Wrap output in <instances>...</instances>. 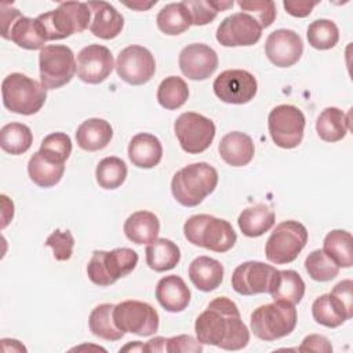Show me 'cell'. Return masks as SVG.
<instances>
[{"mask_svg": "<svg viewBox=\"0 0 353 353\" xmlns=\"http://www.w3.org/2000/svg\"><path fill=\"white\" fill-rule=\"evenodd\" d=\"M197 339L223 350H240L250 342V331L243 323L237 305L226 298L212 299L194 323Z\"/></svg>", "mask_w": 353, "mask_h": 353, "instance_id": "6da1fadb", "label": "cell"}, {"mask_svg": "<svg viewBox=\"0 0 353 353\" xmlns=\"http://www.w3.org/2000/svg\"><path fill=\"white\" fill-rule=\"evenodd\" d=\"M218 185V171L208 163H193L176 171L171 179L174 199L183 207L199 205Z\"/></svg>", "mask_w": 353, "mask_h": 353, "instance_id": "7a4b0ae2", "label": "cell"}, {"mask_svg": "<svg viewBox=\"0 0 353 353\" xmlns=\"http://www.w3.org/2000/svg\"><path fill=\"white\" fill-rule=\"evenodd\" d=\"M183 234L189 243L207 248L214 252L229 251L236 240V232L232 225L207 214L192 215L183 225Z\"/></svg>", "mask_w": 353, "mask_h": 353, "instance_id": "3957f363", "label": "cell"}, {"mask_svg": "<svg viewBox=\"0 0 353 353\" xmlns=\"http://www.w3.org/2000/svg\"><path fill=\"white\" fill-rule=\"evenodd\" d=\"M1 95L3 105L10 112L30 116L43 108L47 90L23 73H11L1 83Z\"/></svg>", "mask_w": 353, "mask_h": 353, "instance_id": "277c9868", "label": "cell"}, {"mask_svg": "<svg viewBox=\"0 0 353 353\" xmlns=\"http://www.w3.org/2000/svg\"><path fill=\"white\" fill-rule=\"evenodd\" d=\"M252 334L262 341H276L290 335L296 325L295 305L274 301L262 305L251 313Z\"/></svg>", "mask_w": 353, "mask_h": 353, "instance_id": "5b68a950", "label": "cell"}, {"mask_svg": "<svg viewBox=\"0 0 353 353\" xmlns=\"http://www.w3.org/2000/svg\"><path fill=\"white\" fill-rule=\"evenodd\" d=\"M47 40H62L80 33L91 23V10L87 3L65 1L58 8L37 17Z\"/></svg>", "mask_w": 353, "mask_h": 353, "instance_id": "8992f818", "label": "cell"}, {"mask_svg": "<svg viewBox=\"0 0 353 353\" xmlns=\"http://www.w3.org/2000/svg\"><path fill=\"white\" fill-rule=\"evenodd\" d=\"M138 263V254L127 247L112 251L95 250L87 265L88 279L99 285L108 287L114 284L120 277L130 274Z\"/></svg>", "mask_w": 353, "mask_h": 353, "instance_id": "52a82bcc", "label": "cell"}, {"mask_svg": "<svg viewBox=\"0 0 353 353\" xmlns=\"http://www.w3.org/2000/svg\"><path fill=\"white\" fill-rule=\"evenodd\" d=\"M307 243V230L298 221H283L269 236L265 244V255L274 265H285L295 261Z\"/></svg>", "mask_w": 353, "mask_h": 353, "instance_id": "ba28073f", "label": "cell"}, {"mask_svg": "<svg viewBox=\"0 0 353 353\" xmlns=\"http://www.w3.org/2000/svg\"><path fill=\"white\" fill-rule=\"evenodd\" d=\"M40 83L46 90L61 88L68 84L76 73L73 51L63 44H50L39 54Z\"/></svg>", "mask_w": 353, "mask_h": 353, "instance_id": "9c48e42d", "label": "cell"}, {"mask_svg": "<svg viewBox=\"0 0 353 353\" xmlns=\"http://www.w3.org/2000/svg\"><path fill=\"white\" fill-rule=\"evenodd\" d=\"M305 114L294 105H279L268 117V127L273 142L283 149L296 148L303 139Z\"/></svg>", "mask_w": 353, "mask_h": 353, "instance_id": "30bf717a", "label": "cell"}, {"mask_svg": "<svg viewBox=\"0 0 353 353\" xmlns=\"http://www.w3.org/2000/svg\"><path fill=\"white\" fill-rule=\"evenodd\" d=\"M174 131L186 153L199 154L211 146L215 137V124L203 114L185 112L175 120Z\"/></svg>", "mask_w": 353, "mask_h": 353, "instance_id": "8fae6325", "label": "cell"}, {"mask_svg": "<svg viewBox=\"0 0 353 353\" xmlns=\"http://www.w3.org/2000/svg\"><path fill=\"white\" fill-rule=\"evenodd\" d=\"M113 319L124 334L149 336L159 330V313L152 305L141 301L131 299L114 305Z\"/></svg>", "mask_w": 353, "mask_h": 353, "instance_id": "7c38bea8", "label": "cell"}, {"mask_svg": "<svg viewBox=\"0 0 353 353\" xmlns=\"http://www.w3.org/2000/svg\"><path fill=\"white\" fill-rule=\"evenodd\" d=\"M119 77L131 84L142 85L148 83L156 72V61L152 52L142 46H128L123 48L116 59Z\"/></svg>", "mask_w": 353, "mask_h": 353, "instance_id": "4fadbf2b", "label": "cell"}, {"mask_svg": "<svg viewBox=\"0 0 353 353\" xmlns=\"http://www.w3.org/2000/svg\"><path fill=\"white\" fill-rule=\"evenodd\" d=\"M212 88L222 102L243 105L254 99L258 91V83L248 70L229 69L216 76Z\"/></svg>", "mask_w": 353, "mask_h": 353, "instance_id": "5bb4252c", "label": "cell"}, {"mask_svg": "<svg viewBox=\"0 0 353 353\" xmlns=\"http://www.w3.org/2000/svg\"><path fill=\"white\" fill-rule=\"evenodd\" d=\"M262 36L261 25L245 12L226 17L216 29V40L223 47L254 46Z\"/></svg>", "mask_w": 353, "mask_h": 353, "instance_id": "9a60e30c", "label": "cell"}, {"mask_svg": "<svg viewBox=\"0 0 353 353\" xmlns=\"http://www.w3.org/2000/svg\"><path fill=\"white\" fill-rule=\"evenodd\" d=\"M276 268L259 261H248L239 265L232 274V287L241 295L269 294Z\"/></svg>", "mask_w": 353, "mask_h": 353, "instance_id": "2e32d148", "label": "cell"}, {"mask_svg": "<svg viewBox=\"0 0 353 353\" xmlns=\"http://www.w3.org/2000/svg\"><path fill=\"white\" fill-rule=\"evenodd\" d=\"M114 68L110 50L101 44H90L77 54V77L88 84H99L109 77Z\"/></svg>", "mask_w": 353, "mask_h": 353, "instance_id": "e0dca14e", "label": "cell"}, {"mask_svg": "<svg viewBox=\"0 0 353 353\" xmlns=\"http://www.w3.org/2000/svg\"><path fill=\"white\" fill-rule=\"evenodd\" d=\"M302 52L303 41L301 36L291 29L273 30L265 43V54L268 59L279 68L295 65Z\"/></svg>", "mask_w": 353, "mask_h": 353, "instance_id": "ac0fdd59", "label": "cell"}, {"mask_svg": "<svg viewBox=\"0 0 353 353\" xmlns=\"http://www.w3.org/2000/svg\"><path fill=\"white\" fill-rule=\"evenodd\" d=\"M179 69L190 80H205L218 68V55L207 44H188L179 52Z\"/></svg>", "mask_w": 353, "mask_h": 353, "instance_id": "d6986e66", "label": "cell"}, {"mask_svg": "<svg viewBox=\"0 0 353 353\" xmlns=\"http://www.w3.org/2000/svg\"><path fill=\"white\" fill-rule=\"evenodd\" d=\"M87 4L92 14L90 30L94 36L103 40H110L121 33V29L124 26V18L110 3L90 1Z\"/></svg>", "mask_w": 353, "mask_h": 353, "instance_id": "ffe728a7", "label": "cell"}, {"mask_svg": "<svg viewBox=\"0 0 353 353\" xmlns=\"http://www.w3.org/2000/svg\"><path fill=\"white\" fill-rule=\"evenodd\" d=\"M3 39L11 40L18 47L25 50H39L44 48L47 37L37 18L29 17H18L7 30L1 32Z\"/></svg>", "mask_w": 353, "mask_h": 353, "instance_id": "44dd1931", "label": "cell"}, {"mask_svg": "<svg viewBox=\"0 0 353 353\" xmlns=\"http://www.w3.org/2000/svg\"><path fill=\"white\" fill-rule=\"evenodd\" d=\"M154 294L157 302L171 313L185 310L190 302V290L183 279L176 274H170L160 279Z\"/></svg>", "mask_w": 353, "mask_h": 353, "instance_id": "7402d4cb", "label": "cell"}, {"mask_svg": "<svg viewBox=\"0 0 353 353\" xmlns=\"http://www.w3.org/2000/svg\"><path fill=\"white\" fill-rule=\"evenodd\" d=\"M218 150L226 164L232 167H243L252 160L255 146L250 135L240 131H232L221 139Z\"/></svg>", "mask_w": 353, "mask_h": 353, "instance_id": "603a6c76", "label": "cell"}, {"mask_svg": "<svg viewBox=\"0 0 353 353\" xmlns=\"http://www.w3.org/2000/svg\"><path fill=\"white\" fill-rule=\"evenodd\" d=\"M128 157L138 168H153L163 157V146L157 137L148 132H139L128 143Z\"/></svg>", "mask_w": 353, "mask_h": 353, "instance_id": "cb8c5ba5", "label": "cell"}, {"mask_svg": "<svg viewBox=\"0 0 353 353\" xmlns=\"http://www.w3.org/2000/svg\"><path fill=\"white\" fill-rule=\"evenodd\" d=\"M189 279L193 285L204 292L216 290L223 280V266L219 261L200 255L189 265Z\"/></svg>", "mask_w": 353, "mask_h": 353, "instance_id": "d4e9b609", "label": "cell"}, {"mask_svg": "<svg viewBox=\"0 0 353 353\" xmlns=\"http://www.w3.org/2000/svg\"><path fill=\"white\" fill-rule=\"evenodd\" d=\"M113 138V128L103 119H87L76 131V142L79 148L87 152H97L106 148Z\"/></svg>", "mask_w": 353, "mask_h": 353, "instance_id": "484cf974", "label": "cell"}, {"mask_svg": "<svg viewBox=\"0 0 353 353\" xmlns=\"http://www.w3.org/2000/svg\"><path fill=\"white\" fill-rule=\"evenodd\" d=\"M160 232V221L150 211H137L124 222L127 239L135 244H149L154 241Z\"/></svg>", "mask_w": 353, "mask_h": 353, "instance_id": "4316f807", "label": "cell"}, {"mask_svg": "<svg viewBox=\"0 0 353 353\" xmlns=\"http://www.w3.org/2000/svg\"><path fill=\"white\" fill-rule=\"evenodd\" d=\"M269 294L272 295L273 301H283L296 305L305 295V281L295 270H276Z\"/></svg>", "mask_w": 353, "mask_h": 353, "instance_id": "83f0119b", "label": "cell"}, {"mask_svg": "<svg viewBox=\"0 0 353 353\" xmlns=\"http://www.w3.org/2000/svg\"><path fill=\"white\" fill-rule=\"evenodd\" d=\"M237 223L244 236L259 237L274 225V212L269 205L258 203L243 210L239 215Z\"/></svg>", "mask_w": 353, "mask_h": 353, "instance_id": "f1b7e54d", "label": "cell"}, {"mask_svg": "<svg viewBox=\"0 0 353 353\" xmlns=\"http://www.w3.org/2000/svg\"><path fill=\"white\" fill-rule=\"evenodd\" d=\"M312 316L316 323L328 328H336L353 317V314H350L331 294H324L314 299L312 305Z\"/></svg>", "mask_w": 353, "mask_h": 353, "instance_id": "f546056e", "label": "cell"}, {"mask_svg": "<svg viewBox=\"0 0 353 353\" xmlns=\"http://www.w3.org/2000/svg\"><path fill=\"white\" fill-rule=\"evenodd\" d=\"M146 263L154 272H165L174 269L179 259V247L168 239H156L149 243L146 250Z\"/></svg>", "mask_w": 353, "mask_h": 353, "instance_id": "4dcf8cb0", "label": "cell"}, {"mask_svg": "<svg viewBox=\"0 0 353 353\" xmlns=\"http://www.w3.org/2000/svg\"><path fill=\"white\" fill-rule=\"evenodd\" d=\"M349 130V116L341 109L325 108L316 120V131L320 139L325 142H338L343 139Z\"/></svg>", "mask_w": 353, "mask_h": 353, "instance_id": "1f68e13d", "label": "cell"}, {"mask_svg": "<svg viewBox=\"0 0 353 353\" xmlns=\"http://www.w3.org/2000/svg\"><path fill=\"white\" fill-rule=\"evenodd\" d=\"M63 172L65 164L47 159L39 150L29 159L28 174L30 179L40 188L55 186L62 179Z\"/></svg>", "mask_w": 353, "mask_h": 353, "instance_id": "d6a6232c", "label": "cell"}, {"mask_svg": "<svg viewBox=\"0 0 353 353\" xmlns=\"http://www.w3.org/2000/svg\"><path fill=\"white\" fill-rule=\"evenodd\" d=\"M352 243L353 239L349 232L335 229L324 237L323 251L338 268H350L353 265Z\"/></svg>", "mask_w": 353, "mask_h": 353, "instance_id": "836d02e7", "label": "cell"}, {"mask_svg": "<svg viewBox=\"0 0 353 353\" xmlns=\"http://www.w3.org/2000/svg\"><path fill=\"white\" fill-rule=\"evenodd\" d=\"M156 23L163 33L168 36H176L190 28L192 18L183 1L170 3L159 11Z\"/></svg>", "mask_w": 353, "mask_h": 353, "instance_id": "e575fe53", "label": "cell"}, {"mask_svg": "<svg viewBox=\"0 0 353 353\" xmlns=\"http://www.w3.org/2000/svg\"><path fill=\"white\" fill-rule=\"evenodd\" d=\"M113 310V303H101L92 309L88 317V327L95 336L105 341H119L124 336V332L114 323Z\"/></svg>", "mask_w": 353, "mask_h": 353, "instance_id": "d590c367", "label": "cell"}, {"mask_svg": "<svg viewBox=\"0 0 353 353\" xmlns=\"http://www.w3.org/2000/svg\"><path fill=\"white\" fill-rule=\"evenodd\" d=\"M33 142L30 128L22 123H8L0 130V146L10 154H22Z\"/></svg>", "mask_w": 353, "mask_h": 353, "instance_id": "8d00e7d4", "label": "cell"}, {"mask_svg": "<svg viewBox=\"0 0 353 353\" xmlns=\"http://www.w3.org/2000/svg\"><path fill=\"white\" fill-rule=\"evenodd\" d=\"M189 97V88L186 81L178 76L165 77L157 88V101L159 103L168 110L179 109L185 105Z\"/></svg>", "mask_w": 353, "mask_h": 353, "instance_id": "74e56055", "label": "cell"}, {"mask_svg": "<svg viewBox=\"0 0 353 353\" xmlns=\"http://www.w3.org/2000/svg\"><path fill=\"white\" fill-rule=\"evenodd\" d=\"M125 163L116 156H109L102 159L95 170V178L101 188L103 189H117L127 178Z\"/></svg>", "mask_w": 353, "mask_h": 353, "instance_id": "f35d334b", "label": "cell"}, {"mask_svg": "<svg viewBox=\"0 0 353 353\" xmlns=\"http://www.w3.org/2000/svg\"><path fill=\"white\" fill-rule=\"evenodd\" d=\"M183 4L189 10L192 25L196 26H203L212 22L219 11L233 7V1L225 0H183Z\"/></svg>", "mask_w": 353, "mask_h": 353, "instance_id": "ab89813d", "label": "cell"}, {"mask_svg": "<svg viewBox=\"0 0 353 353\" xmlns=\"http://www.w3.org/2000/svg\"><path fill=\"white\" fill-rule=\"evenodd\" d=\"M307 41L316 50H330L339 40V29L330 19H316L307 26Z\"/></svg>", "mask_w": 353, "mask_h": 353, "instance_id": "60d3db41", "label": "cell"}, {"mask_svg": "<svg viewBox=\"0 0 353 353\" xmlns=\"http://www.w3.org/2000/svg\"><path fill=\"white\" fill-rule=\"evenodd\" d=\"M307 274L316 281H330L339 273V268L324 254L323 250L312 251L305 259Z\"/></svg>", "mask_w": 353, "mask_h": 353, "instance_id": "b9f144b4", "label": "cell"}, {"mask_svg": "<svg viewBox=\"0 0 353 353\" xmlns=\"http://www.w3.org/2000/svg\"><path fill=\"white\" fill-rule=\"evenodd\" d=\"M39 152L52 161L65 164L72 153V141L65 132H51L41 141Z\"/></svg>", "mask_w": 353, "mask_h": 353, "instance_id": "7bdbcfd3", "label": "cell"}, {"mask_svg": "<svg viewBox=\"0 0 353 353\" xmlns=\"http://www.w3.org/2000/svg\"><path fill=\"white\" fill-rule=\"evenodd\" d=\"M243 12L250 14L261 28H268L276 19V4L272 0H240L237 1Z\"/></svg>", "mask_w": 353, "mask_h": 353, "instance_id": "ee69618b", "label": "cell"}, {"mask_svg": "<svg viewBox=\"0 0 353 353\" xmlns=\"http://www.w3.org/2000/svg\"><path fill=\"white\" fill-rule=\"evenodd\" d=\"M47 247L52 248L54 258L57 261H68L70 259L73 254V247H74V237L70 230H59L55 229L46 240L44 243Z\"/></svg>", "mask_w": 353, "mask_h": 353, "instance_id": "f6af8a7d", "label": "cell"}, {"mask_svg": "<svg viewBox=\"0 0 353 353\" xmlns=\"http://www.w3.org/2000/svg\"><path fill=\"white\" fill-rule=\"evenodd\" d=\"M165 352H203V343L192 335H176L165 338Z\"/></svg>", "mask_w": 353, "mask_h": 353, "instance_id": "bcb514c9", "label": "cell"}, {"mask_svg": "<svg viewBox=\"0 0 353 353\" xmlns=\"http://www.w3.org/2000/svg\"><path fill=\"white\" fill-rule=\"evenodd\" d=\"M299 352H319V353H331L332 346L330 341L319 334H310L303 338L301 346L298 347Z\"/></svg>", "mask_w": 353, "mask_h": 353, "instance_id": "7dc6e473", "label": "cell"}, {"mask_svg": "<svg viewBox=\"0 0 353 353\" xmlns=\"http://www.w3.org/2000/svg\"><path fill=\"white\" fill-rule=\"evenodd\" d=\"M352 290H353V281L347 279V280L339 281L332 288V291L330 292L331 295H334L345 306V309L350 314H353V294H352Z\"/></svg>", "mask_w": 353, "mask_h": 353, "instance_id": "c3c4849f", "label": "cell"}, {"mask_svg": "<svg viewBox=\"0 0 353 353\" xmlns=\"http://www.w3.org/2000/svg\"><path fill=\"white\" fill-rule=\"evenodd\" d=\"M319 1H305V0H285L283 3L285 11L296 18H305L310 15L314 6H317Z\"/></svg>", "mask_w": 353, "mask_h": 353, "instance_id": "681fc988", "label": "cell"}, {"mask_svg": "<svg viewBox=\"0 0 353 353\" xmlns=\"http://www.w3.org/2000/svg\"><path fill=\"white\" fill-rule=\"evenodd\" d=\"M145 352H165V338L156 336L145 343Z\"/></svg>", "mask_w": 353, "mask_h": 353, "instance_id": "f907efd6", "label": "cell"}, {"mask_svg": "<svg viewBox=\"0 0 353 353\" xmlns=\"http://www.w3.org/2000/svg\"><path fill=\"white\" fill-rule=\"evenodd\" d=\"M128 350H132V352H145V345L141 343L139 341H134V342H130L128 345H125L124 347L120 349V352H128Z\"/></svg>", "mask_w": 353, "mask_h": 353, "instance_id": "816d5d0a", "label": "cell"}, {"mask_svg": "<svg viewBox=\"0 0 353 353\" xmlns=\"http://www.w3.org/2000/svg\"><path fill=\"white\" fill-rule=\"evenodd\" d=\"M157 1L154 0V1H152V3H148V4H145V3H125V6L127 7H130V8H135V10H139V11H143V10H148V8H150L153 4H156Z\"/></svg>", "mask_w": 353, "mask_h": 353, "instance_id": "f5cc1de1", "label": "cell"}]
</instances>
